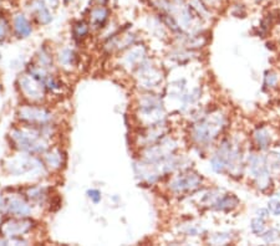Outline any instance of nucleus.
<instances>
[{"label": "nucleus", "instance_id": "f257e3e1", "mask_svg": "<svg viewBox=\"0 0 280 246\" xmlns=\"http://www.w3.org/2000/svg\"><path fill=\"white\" fill-rule=\"evenodd\" d=\"M13 139L19 148L29 152H42L45 144L42 143L41 136L39 132L31 130H20L13 133Z\"/></svg>", "mask_w": 280, "mask_h": 246}, {"label": "nucleus", "instance_id": "f03ea898", "mask_svg": "<svg viewBox=\"0 0 280 246\" xmlns=\"http://www.w3.org/2000/svg\"><path fill=\"white\" fill-rule=\"evenodd\" d=\"M20 118L29 123V126H44L51 121V113L41 107L28 106L20 110Z\"/></svg>", "mask_w": 280, "mask_h": 246}, {"label": "nucleus", "instance_id": "7ed1b4c3", "mask_svg": "<svg viewBox=\"0 0 280 246\" xmlns=\"http://www.w3.org/2000/svg\"><path fill=\"white\" fill-rule=\"evenodd\" d=\"M31 228H33V222L31 220L25 218L9 219L5 223H3L0 231H2L3 236L14 239V237L21 236L22 234H27Z\"/></svg>", "mask_w": 280, "mask_h": 246}, {"label": "nucleus", "instance_id": "20e7f679", "mask_svg": "<svg viewBox=\"0 0 280 246\" xmlns=\"http://www.w3.org/2000/svg\"><path fill=\"white\" fill-rule=\"evenodd\" d=\"M2 208L4 213H9L11 215L18 216V218H25L31 213L29 204L24 199L16 195L5 196L3 199Z\"/></svg>", "mask_w": 280, "mask_h": 246}, {"label": "nucleus", "instance_id": "39448f33", "mask_svg": "<svg viewBox=\"0 0 280 246\" xmlns=\"http://www.w3.org/2000/svg\"><path fill=\"white\" fill-rule=\"evenodd\" d=\"M21 88L24 95L30 99L31 101H38V100H41L44 97L45 92V86L40 80L36 79L35 76L31 73V76H24L21 80Z\"/></svg>", "mask_w": 280, "mask_h": 246}, {"label": "nucleus", "instance_id": "423d86ee", "mask_svg": "<svg viewBox=\"0 0 280 246\" xmlns=\"http://www.w3.org/2000/svg\"><path fill=\"white\" fill-rule=\"evenodd\" d=\"M30 11L40 24H49L51 21V14L44 0H31Z\"/></svg>", "mask_w": 280, "mask_h": 246}, {"label": "nucleus", "instance_id": "0eeeda50", "mask_svg": "<svg viewBox=\"0 0 280 246\" xmlns=\"http://www.w3.org/2000/svg\"><path fill=\"white\" fill-rule=\"evenodd\" d=\"M90 21L95 27L100 28L101 25L105 24L108 18V9L106 5H97V7H92L90 9Z\"/></svg>", "mask_w": 280, "mask_h": 246}, {"label": "nucleus", "instance_id": "6e6552de", "mask_svg": "<svg viewBox=\"0 0 280 246\" xmlns=\"http://www.w3.org/2000/svg\"><path fill=\"white\" fill-rule=\"evenodd\" d=\"M14 29H15L16 34L19 36H29L31 34V24L29 20L27 19V16L22 15V14H19L14 18Z\"/></svg>", "mask_w": 280, "mask_h": 246}, {"label": "nucleus", "instance_id": "1a4fd4ad", "mask_svg": "<svg viewBox=\"0 0 280 246\" xmlns=\"http://www.w3.org/2000/svg\"><path fill=\"white\" fill-rule=\"evenodd\" d=\"M88 33V25L85 21H78L74 25V34L76 38H84Z\"/></svg>", "mask_w": 280, "mask_h": 246}, {"label": "nucleus", "instance_id": "9d476101", "mask_svg": "<svg viewBox=\"0 0 280 246\" xmlns=\"http://www.w3.org/2000/svg\"><path fill=\"white\" fill-rule=\"evenodd\" d=\"M46 162L50 167L58 168L61 165V156L60 153H55V152H51L50 154L46 156Z\"/></svg>", "mask_w": 280, "mask_h": 246}, {"label": "nucleus", "instance_id": "9b49d317", "mask_svg": "<svg viewBox=\"0 0 280 246\" xmlns=\"http://www.w3.org/2000/svg\"><path fill=\"white\" fill-rule=\"evenodd\" d=\"M9 33V21L5 16H0V41L5 39Z\"/></svg>", "mask_w": 280, "mask_h": 246}, {"label": "nucleus", "instance_id": "f8f14e48", "mask_svg": "<svg viewBox=\"0 0 280 246\" xmlns=\"http://www.w3.org/2000/svg\"><path fill=\"white\" fill-rule=\"evenodd\" d=\"M251 229H253L254 233L259 234L264 230V224L261 219H254L253 223H251Z\"/></svg>", "mask_w": 280, "mask_h": 246}, {"label": "nucleus", "instance_id": "ddd939ff", "mask_svg": "<svg viewBox=\"0 0 280 246\" xmlns=\"http://www.w3.org/2000/svg\"><path fill=\"white\" fill-rule=\"evenodd\" d=\"M269 209L270 211L273 214H275V215H279L280 214V202L278 200H271L269 203Z\"/></svg>", "mask_w": 280, "mask_h": 246}, {"label": "nucleus", "instance_id": "4468645a", "mask_svg": "<svg viewBox=\"0 0 280 246\" xmlns=\"http://www.w3.org/2000/svg\"><path fill=\"white\" fill-rule=\"evenodd\" d=\"M88 196L95 203H99L100 199H101V194H100L99 190H90L88 191Z\"/></svg>", "mask_w": 280, "mask_h": 246}, {"label": "nucleus", "instance_id": "2eb2a0df", "mask_svg": "<svg viewBox=\"0 0 280 246\" xmlns=\"http://www.w3.org/2000/svg\"><path fill=\"white\" fill-rule=\"evenodd\" d=\"M91 7H97V5H106L107 0H91Z\"/></svg>", "mask_w": 280, "mask_h": 246}, {"label": "nucleus", "instance_id": "dca6fc26", "mask_svg": "<svg viewBox=\"0 0 280 246\" xmlns=\"http://www.w3.org/2000/svg\"><path fill=\"white\" fill-rule=\"evenodd\" d=\"M44 2L53 8H56L59 4V0H44Z\"/></svg>", "mask_w": 280, "mask_h": 246}, {"label": "nucleus", "instance_id": "f3484780", "mask_svg": "<svg viewBox=\"0 0 280 246\" xmlns=\"http://www.w3.org/2000/svg\"><path fill=\"white\" fill-rule=\"evenodd\" d=\"M203 2L207 3L208 5H213V4H216V3L218 2V0H203Z\"/></svg>", "mask_w": 280, "mask_h": 246}, {"label": "nucleus", "instance_id": "a211bd4d", "mask_svg": "<svg viewBox=\"0 0 280 246\" xmlns=\"http://www.w3.org/2000/svg\"><path fill=\"white\" fill-rule=\"evenodd\" d=\"M65 2H66V3H68V2H71V0H65Z\"/></svg>", "mask_w": 280, "mask_h": 246}, {"label": "nucleus", "instance_id": "6ab92c4d", "mask_svg": "<svg viewBox=\"0 0 280 246\" xmlns=\"http://www.w3.org/2000/svg\"><path fill=\"white\" fill-rule=\"evenodd\" d=\"M255 2H261V0H255Z\"/></svg>", "mask_w": 280, "mask_h": 246}]
</instances>
